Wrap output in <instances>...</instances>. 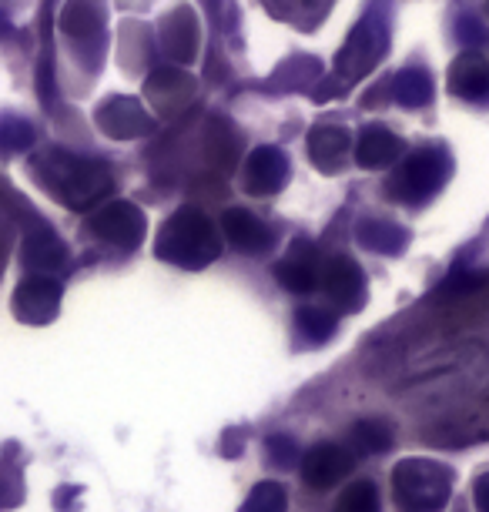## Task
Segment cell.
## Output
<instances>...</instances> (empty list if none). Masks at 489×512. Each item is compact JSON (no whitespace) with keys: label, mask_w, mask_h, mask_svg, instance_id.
I'll list each match as a JSON object with an SVG mask.
<instances>
[{"label":"cell","mask_w":489,"mask_h":512,"mask_svg":"<svg viewBox=\"0 0 489 512\" xmlns=\"http://www.w3.org/2000/svg\"><path fill=\"white\" fill-rule=\"evenodd\" d=\"M31 175L47 195L57 198L71 211H84V208L98 205L111 191L108 164H101L94 158H81V154H71L61 148L34 154Z\"/></svg>","instance_id":"cell-1"},{"label":"cell","mask_w":489,"mask_h":512,"mask_svg":"<svg viewBox=\"0 0 489 512\" xmlns=\"http://www.w3.org/2000/svg\"><path fill=\"white\" fill-rule=\"evenodd\" d=\"M158 258L178 268H205L222 255L215 221L198 208H178L158 231Z\"/></svg>","instance_id":"cell-2"},{"label":"cell","mask_w":489,"mask_h":512,"mask_svg":"<svg viewBox=\"0 0 489 512\" xmlns=\"http://www.w3.org/2000/svg\"><path fill=\"white\" fill-rule=\"evenodd\" d=\"M449 175H453V158H449V151L443 144H426V148H416L396 164V171H392V178L386 185V195L412 208L426 205L429 198L446 188Z\"/></svg>","instance_id":"cell-3"},{"label":"cell","mask_w":489,"mask_h":512,"mask_svg":"<svg viewBox=\"0 0 489 512\" xmlns=\"http://www.w3.org/2000/svg\"><path fill=\"white\" fill-rule=\"evenodd\" d=\"M392 489L402 512H439L453 492V472L429 459H406L392 472Z\"/></svg>","instance_id":"cell-4"},{"label":"cell","mask_w":489,"mask_h":512,"mask_svg":"<svg viewBox=\"0 0 489 512\" xmlns=\"http://www.w3.org/2000/svg\"><path fill=\"white\" fill-rule=\"evenodd\" d=\"M389 51V17L386 11L372 7L362 21L352 27L349 41L335 54V77L345 84H356L366 74L376 71V64Z\"/></svg>","instance_id":"cell-5"},{"label":"cell","mask_w":489,"mask_h":512,"mask_svg":"<svg viewBox=\"0 0 489 512\" xmlns=\"http://www.w3.org/2000/svg\"><path fill=\"white\" fill-rule=\"evenodd\" d=\"M319 285L332 312H359L366 305V275L345 255H335L322 265Z\"/></svg>","instance_id":"cell-6"},{"label":"cell","mask_w":489,"mask_h":512,"mask_svg":"<svg viewBox=\"0 0 489 512\" xmlns=\"http://www.w3.org/2000/svg\"><path fill=\"white\" fill-rule=\"evenodd\" d=\"M289 158H285L282 148H272V144H258V148L248 151V158L242 164V188L245 195L252 198H272L278 195L285 185H289Z\"/></svg>","instance_id":"cell-7"},{"label":"cell","mask_w":489,"mask_h":512,"mask_svg":"<svg viewBox=\"0 0 489 512\" xmlns=\"http://www.w3.org/2000/svg\"><path fill=\"white\" fill-rule=\"evenodd\" d=\"M145 94L155 114H161V118H178V114H185L191 108V101H195L198 81L188 71H181V67H158V71L148 74Z\"/></svg>","instance_id":"cell-8"},{"label":"cell","mask_w":489,"mask_h":512,"mask_svg":"<svg viewBox=\"0 0 489 512\" xmlns=\"http://www.w3.org/2000/svg\"><path fill=\"white\" fill-rule=\"evenodd\" d=\"M61 31L74 47H84L91 61L104 54V0H67L61 14Z\"/></svg>","instance_id":"cell-9"},{"label":"cell","mask_w":489,"mask_h":512,"mask_svg":"<svg viewBox=\"0 0 489 512\" xmlns=\"http://www.w3.org/2000/svg\"><path fill=\"white\" fill-rule=\"evenodd\" d=\"M145 211L131 201H111L104 205L98 215L91 218V231L108 245L118 248H138L145 241Z\"/></svg>","instance_id":"cell-10"},{"label":"cell","mask_w":489,"mask_h":512,"mask_svg":"<svg viewBox=\"0 0 489 512\" xmlns=\"http://www.w3.org/2000/svg\"><path fill=\"white\" fill-rule=\"evenodd\" d=\"M94 118H98V128L114 141H134L155 131V118L128 94H114V98L101 101Z\"/></svg>","instance_id":"cell-11"},{"label":"cell","mask_w":489,"mask_h":512,"mask_svg":"<svg viewBox=\"0 0 489 512\" xmlns=\"http://www.w3.org/2000/svg\"><path fill=\"white\" fill-rule=\"evenodd\" d=\"M61 312V285L51 275H27L14 292V315L27 325H47Z\"/></svg>","instance_id":"cell-12"},{"label":"cell","mask_w":489,"mask_h":512,"mask_svg":"<svg viewBox=\"0 0 489 512\" xmlns=\"http://www.w3.org/2000/svg\"><path fill=\"white\" fill-rule=\"evenodd\" d=\"M302 479L305 486L312 489H332L335 482H342L352 472V452L335 446V442H322V446H312L302 456Z\"/></svg>","instance_id":"cell-13"},{"label":"cell","mask_w":489,"mask_h":512,"mask_svg":"<svg viewBox=\"0 0 489 512\" xmlns=\"http://www.w3.org/2000/svg\"><path fill=\"white\" fill-rule=\"evenodd\" d=\"M309 158L315 168H322L325 175L342 171L352 158V134L342 124L322 121L309 131Z\"/></svg>","instance_id":"cell-14"},{"label":"cell","mask_w":489,"mask_h":512,"mask_svg":"<svg viewBox=\"0 0 489 512\" xmlns=\"http://www.w3.org/2000/svg\"><path fill=\"white\" fill-rule=\"evenodd\" d=\"M158 41H161V51H165L168 61L175 64H191L198 54V21L188 7H175L168 17H161V27H158Z\"/></svg>","instance_id":"cell-15"},{"label":"cell","mask_w":489,"mask_h":512,"mask_svg":"<svg viewBox=\"0 0 489 512\" xmlns=\"http://www.w3.org/2000/svg\"><path fill=\"white\" fill-rule=\"evenodd\" d=\"M449 91H453L459 101L486 104L489 101V61L486 57L476 51L459 54L453 67H449Z\"/></svg>","instance_id":"cell-16"},{"label":"cell","mask_w":489,"mask_h":512,"mask_svg":"<svg viewBox=\"0 0 489 512\" xmlns=\"http://www.w3.org/2000/svg\"><path fill=\"white\" fill-rule=\"evenodd\" d=\"M222 231L238 251H245V255H262V251L272 248V238H275L272 228L245 208H228L222 215Z\"/></svg>","instance_id":"cell-17"},{"label":"cell","mask_w":489,"mask_h":512,"mask_svg":"<svg viewBox=\"0 0 489 512\" xmlns=\"http://www.w3.org/2000/svg\"><path fill=\"white\" fill-rule=\"evenodd\" d=\"M319 272H322V265L315 262V251L309 241H292L289 255L275 265V278L282 282V288L299 292V295L312 292V288L319 285Z\"/></svg>","instance_id":"cell-18"},{"label":"cell","mask_w":489,"mask_h":512,"mask_svg":"<svg viewBox=\"0 0 489 512\" xmlns=\"http://www.w3.org/2000/svg\"><path fill=\"white\" fill-rule=\"evenodd\" d=\"M21 251H24V265L37 275H51L54 268H61L64 258H67L64 241L57 238V231L47 228V225H37V228L27 231Z\"/></svg>","instance_id":"cell-19"},{"label":"cell","mask_w":489,"mask_h":512,"mask_svg":"<svg viewBox=\"0 0 489 512\" xmlns=\"http://www.w3.org/2000/svg\"><path fill=\"white\" fill-rule=\"evenodd\" d=\"M402 148L406 144H402L399 134H392L382 124H369L356 141V164H362V168H386V164L399 158Z\"/></svg>","instance_id":"cell-20"},{"label":"cell","mask_w":489,"mask_h":512,"mask_svg":"<svg viewBox=\"0 0 489 512\" xmlns=\"http://www.w3.org/2000/svg\"><path fill=\"white\" fill-rule=\"evenodd\" d=\"M392 98H396L399 108H426L429 101H433V77H429L426 67H402L396 74V81H392Z\"/></svg>","instance_id":"cell-21"},{"label":"cell","mask_w":489,"mask_h":512,"mask_svg":"<svg viewBox=\"0 0 489 512\" xmlns=\"http://www.w3.org/2000/svg\"><path fill=\"white\" fill-rule=\"evenodd\" d=\"M356 241L362 248L379 251V255H399V251L406 248V231L399 225H392V221L369 218L356 228Z\"/></svg>","instance_id":"cell-22"},{"label":"cell","mask_w":489,"mask_h":512,"mask_svg":"<svg viewBox=\"0 0 489 512\" xmlns=\"http://www.w3.org/2000/svg\"><path fill=\"white\" fill-rule=\"evenodd\" d=\"M335 322H339V318H335L332 308H325V305H305V308H299V315H295V325H299V332L309 345L329 342L335 335Z\"/></svg>","instance_id":"cell-23"},{"label":"cell","mask_w":489,"mask_h":512,"mask_svg":"<svg viewBox=\"0 0 489 512\" xmlns=\"http://www.w3.org/2000/svg\"><path fill=\"white\" fill-rule=\"evenodd\" d=\"M319 77H322L319 61H312V57H295V61H285L275 71L272 88H278L282 94L285 91H299V88H312Z\"/></svg>","instance_id":"cell-24"},{"label":"cell","mask_w":489,"mask_h":512,"mask_svg":"<svg viewBox=\"0 0 489 512\" xmlns=\"http://www.w3.org/2000/svg\"><path fill=\"white\" fill-rule=\"evenodd\" d=\"M352 446H356L359 452H386L392 446V432L386 422L379 419H362L352 425Z\"/></svg>","instance_id":"cell-25"},{"label":"cell","mask_w":489,"mask_h":512,"mask_svg":"<svg viewBox=\"0 0 489 512\" xmlns=\"http://www.w3.org/2000/svg\"><path fill=\"white\" fill-rule=\"evenodd\" d=\"M242 512H289V496L278 482H258L252 496L245 499Z\"/></svg>","instance_id":"cell-26"},{"label":"cell","mask_w":489,"mask_h":512,"mask_svg":"<svg viewBox=\"0 0 489 512\" xmlns=\"http://www.w3.org/2000/svg\"><path fill=\"white\" fill-rule=\"evenodd\" d=\"M335 512H379V492L372 482H352L335 502Z\"/></svg>","instance_id":"cell-27"},{"label":"cell","mask_w":489,"mask_h":512,"mask_svg":"<svg viewBox=\"0 0 489 512\" xmlns=\"http://www.w3.org/2000/svg\"><path fill=\"white\" fill-rule=\"evenodd\" d=\"M34 144V128L24 118H0V148L7 154L27 151Z\"/></svg>","instance_id":"cell-28"},{"label":"cell","mask_w":489,"mask_h":512,"mask_svg":"<svg viewBox=\"0 0 489 512\" xmlns=\"http://www.w3.org/2000/svg\"><path fill=\"white\" fill-rule=\"evenodd\" d=\"M24 502V479H21V469L14 466H4L0 462V509H14Z\"/></svg>","instance_id":"cell-29"},{"label":"cell","mask_w":489,"mask_h":512,"mask_svg":"<svg viewBox=\"0 0 489 512\" xmlns=\"http://www.w3.org/2000/svg\"><path fill=\"white\" fill-rule=\"evenodd\" d=\"M268 456H272L275 466L289 469V466L299 462V449H295V442L289 436H272V439H268Z\"/></svg>","instance_id":"cell-30"},{"label":"cell","mask_w":489,"mask_h":512,"mask_svg":"<svg viewBox=\"0 0 489 512\" xmlns=\"http://www.w3.org/2000/svg\"><path fill=\"white\" fill-rule=\"evenodd\" d=\"M456 31H459V37H463V41H469V44H476V41H483V37H486L483 24L473 21V17H459Z\"/></svg>","instance_id":"cell-31"},{"label":"cell","mask_w":489,"mask_h":512,"mask_svg":"<svg viewBox=\"0 0 489 512\" xmlns=\"http://www.w3.org/2000/svg\"><path fill=\"white\" fill-rule=\"evenodd\" d=\"M476 509L479 512H489V472L476 479Z\"/></svg>","instance_id":"cell-32"},{"label":"cell","mask_w":489,"mask_h":512,"mask_svg":"<svg viewBox=\"0 0 489 512\" xmlns=\"http://www.w3.org/2000/svg\"><path fill=\"white\" fill-rule=\"evenodd\" d=\"M7 31H11V21H7V14L0 11V34H7Z\"/></svg>","instance_id":"cell-33"},{"label":"cell","mask_w":489,"mask_h":512,"mask_svg":"<svg viewBox=\"0 0 489 512\" xmlns=\"http://www.w3.org/2000/svg\"><path fill=\"white\" fill-rule=\"evenodd\" d=\"M486 14H489V0H486Z\"/></svg>","instance_id":"cell-34"}]
</instances>
